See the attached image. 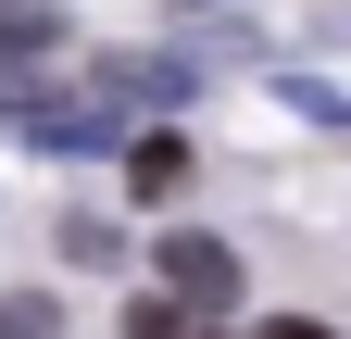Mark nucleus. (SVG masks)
<instances>
[{
    "instance_id": "obj_5",
    "label": "nucleus",
    "mask_w": 351,
    "mask_h": 339,
    "mask_svg": "<svg viewBox=\"0 0 351 339\" xmlns=\"http://www.w3.org/2000/svg\"><path fill=\"white\" fill-rule=\"evenodd\" d=\"M125 339H213V314H189V302H163V289H151V302L125 314Z\"/></svg>"
},
{
    "instance_id": "obj_1",
    "label": "nucleus",
    "mask_w": 351,
    "mask_h": 339,
    "mask_svg": "<svg viewBox=\"0 0 351 339\" xmlns=\"http://www.w3.org/2000/svg\"><path fill=\"white\" fill-rule=\"evenodd\" d=\"M163 302L226 314V302H239V251H226V239H201V226H176V239H163Z\"/></svg>"
},
{
    "instance_id": "obj_3",
    "label": "nucleus",
    "mask_w": 351,
    "mask_h": 339,
    "mask_svg": "<svg viewBox=\"0 0 351 339\" xmlns=\"http://www.w3.org/2000/svg\"><path fill=\"white\" fill-rule=\"evenodd\" d=\"M125 189H138V201H176V189H189V139H176V126L125 139Z\"/></svg>"
},
{
    "instance_id": "obj_8",
    "label": "nucleus",
    "mask_w": 351,
    "mask_h": 339,
    "mask_svg": "<svg viewBox=\"0 0 351 339\" xmlns=\"http://www.w3.org/2000/svg\"><path fill=\"white\" fill-rule=\"evenodd\" d=\"M263 339H339V327H314V314H263Z\"/></svg>"
},
{
    "instance_id": "obj_2",
    "label": "nucleus",
    "mask_w": 351,
    "mask_h": 339,
    "mask_svg": "<svg viewBox=\"0 0 351 339\" xmlns=\"http://www.w3.org/2000/svg\"><path fill=\"white\" fill-rule=\"evenodd\" d=\"M13 126H25V151H63V163L113 151V101H25Z\"/></svg>"
},
{
    "instance_id": "obj_4",
    "label": "nucleus",
    "mask_w": 351,
    "mask_h": 339,
    "mask_svg": "<svg viewBox=\"0 0 351 339\" xmlns=\"http://www.w3.org/2000/svg\"><path fill=\"white\" fill-rule=\"evenodd\" d=\"M51 38H63V13H51V0H0V63H38Z\"/></svg>"
},
{
    "instance_id": "obj_7",
    "label": "nucleus",
    "mask_w": 351,
    "mask_h": 339,
    "mask_svg": "<svg viewBox=\"0 0 351 339\" xmlns=\"http://www.w3.org/2000/svg\"><path fill=\"white\" fill-rule=\"evenodd\" d=\"M0 339H63V314L38 302V289H13V302H0Z\"/></svg>"
},
{
    "instance_id": "obj_6",
    "label": "nucleus",
    "mask_w": 351,
    "mask_h": 339,
    "mask_svg": "<svg viewBox=\"0 0 351 339\" xmlns=\"http://www.w3.org/2000/svg\"><path fill=\"white\" fill-rule=\"evenodd\" d=\"M113 251H125V239H113L101 214H63V264H113Z\"/></svg>"
}]
</instances>
